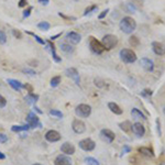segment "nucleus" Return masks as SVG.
<instances>
[{"label": "nucleus", "mask_w": 165, "mask_h": 165, "mask_svg": "<svg viewBox=\"0 0 165 165\" xmlns=\"http://www.w3.org/2000/svg\"><path fill=\"white\" fill-rule=\"evenodd\" d=\"M137 29V22L133 18L131 17H125L121 19L120 21V30L122 31L123 33L131 34L133 31Z\"/></svg>", "instance_id": "nucleus-1"}, {"label": "nucleus", "mask_w": 165, "mask_h": 165, "mask_svg": "<svg viewBox=\"0 0 165 165\" xmlns=\"http://www.w3.org/2000/svg\"><path fill=\"white\" fill-rule=\"evenodd\" d=\"M120 58L127 64H132L137 61V54L130 49H122L120 51Z\"/></svg>", "instance_id": "nucleus-2"}, {"label": "nucleus", "mask_w": 165, "mask_h": 165, "mask_svg": "<svg viewBox=\"0 0 165 165\" xmlns=\"http://www.w3.org/2000/svg\"><path fill=\"white\" fill-rule=\"evenodd\" d=\"M101 43H102L105 50H111L118 44V37L116 35H113V34H106L102 37Z\"/></svg>", "instance_id": "nucleus-3"}, {"label": "nucleus", "mask_w": 165, "mask_h": 165, "mask_svg": "<svg viewBox=\"0 0 165 165\" xmlns=\"http://www.w3.org/2000/svg\"><path fill=\"white\" fill-rule=\"evenodd\" d=\"M75 113L79 118H88L90 116V113H92V107L89 105L80 104L75 108Z\"/></svg>", "instance_id": "nucleus-4"}, {"label": "nucleus", "mask_w": 165, "mask_h": 165, "mask_svg": "<svg viewBox=\"0 0 165 165\" xmlns=\"http://www.w3.org/2000/svg\"><path fill=\"white\" fill-rule=\"evenodd\" d=\"M89 47L95 54H101L105 51V47L100 41H98L94 37H89Z\"/></svg>", "instance_id": "nucleus-5"}, {"label": "nucleus", "mask_w": 165, "mask_h": 165, "mask_svg": "<svg viewBox=\"0 0 165 165\" xmlns=\"http://www.w3.org/2000/svg\"><path fill=\"white\" fill-rule=\"evenodd\" d=\"M78 145H79V147L82 150L86 151V152H90V151L95 150V147H96L95 141H92V139H89V138L82 139V141H79Z\"/></svg>", "instance_id": "nucleus-6"}, {"label": "nucleus", "mask_w": 165, "mask_h": 165, "mask_svg": "<svg viewBox=\"0 0 165 165\" xmlns=\"http://www.w3.org/2000/svg\"><path fill=\"white\" fill-rule=\"evenodd\" d=\"M72 129H73V131L77 134H82L84 133L86 130V125L84 121L79 119H75L73 120V123H72Z\"/></svg>", "instance_id": "nucleus-7"}, {"label": "nucleus", "mask_w": 165, "mask_h": 165, "mask_svg": "<svg viewBox=\"0 0 165 165\" xmlns=\"http://www.w3.org/2000/svg\"><path fill=\"white\" fill-rule=\"evenodd\" d=\"M100 138L104 141L108 142V143H111V142H113V140H115L116 134H115L111 130H109V129H102L100 131Z\"/></svg>", "instance_id": "nucleus-8"}, {"label": "nucleus", "mask_w": 165, "mask_h": 165, "mask_svg": "<svg viewBox=\"0 0 165 165\" xmlns=\"http://www.w3.org/2000/svg\"><path fill=\"white\" fill-rule=\"evenodd\" d=\"M27 122L29 125L30 128H37V125L41 127V123L39 121V118L37 117V115L33 112H30L27 117Z\"/></svg>", "instance_id": "nucleus-9"}, {"label": "nucleus", "mask_w": 165, "mask_h": 165, "mask_svg": "<svg viewBox=\"0 0 165 165\" xmlns=\"http://www.w3.org/2000/svg\"><path fill=\"white\" fill-rule=\"evenodd\" d=\"M45 139L49 142H57L61 140V134L56 130H49L45 133Z\"/></svg>", "instance_id": "nucleus-10"}, {"label": "nucleus", "mask_w": 165, "mask_h": 165, "mask_svg": "<svg viewBox=\"0 0 165 165\" xmlns=\"http://www.w3.org/2000/svg\"><path fill=\"white\" fill-rule=\"evenodd\" d=\"M66 75H67L68 77H70V78H72V79L75 82V84H76V85L79 86L80 78H79V74H78V72H77L76 68H74V67L67 68V70H66Z\"/></svg>", "instance_id": "nucleus-11"}, {"label": "nucleus", "mask_w": 165, "mask_h": 165, "mask_svg": "<svg viewBox=\"0 0 165 165\" xmlns=\"http://www.w3.org/2000/svg\"><path fill=\"white\" fill-rule=\"evenodd\" d=\"M140 65L147 72H153V70H154V63H153V61H151L150 58L142 57L140 60Z\"/></svg>", "instance_id": "nucleus-12"}, {"label": "nucleus", "mask_w": 165, "mask_h": 165, "mask_svg": "<svg viewBox=\"0 0 165 165\" xmlns=\"http://www.w3.org/2000/svg\"><path fill=\"white\" fill-rule=\"evenodd\" d=\"M132 132L137 134L138 137H143L144 133H145V128H144V125H142L141 122H135L132 125Z\"/></svg>", "instance_id": "nucleus-13"}, {"label": "nucleus", "mask_w": 165, "mask_h": 165, "mask_svg": "<svg viewBox=\"0 0 165 165\" xmlns=\"http://www.w3.org/2000/svg\"><path fill=\"white\" fill-rule=\"evenodd\" d=\"M61 151L62 153H64L65 155H73L75 153V147L70 142H65V143L62 144Z\"/></svg>", "instance_id": "nucleus-14"}, {"label": "nucleus", "mask_w": 165, "mask_h": 165, "mask_svg": "<svg viewBox=\"0 0 165 165\" xmlns=\"http://www.w3.org/2000/svg\"><path fill=\"white\" fill-rule=\"evenodd\" d=\"M54 165H72V160L67 155H58L54 160Z\"/></svg>", "instance_id": "nucleus-15"}, {"label": "nucleus", "mask_w": 165, "mask_h": 165, "mask_svg": "<svg viewBox=\"0 0 165 165\" xmlns=\"http://www.w3.org/2000/svg\"><path fill=\"white\" fill-rule=\"evenodd\" d=\"M66 39H67L72 44H78V43L80 42V40H82V37H80V34H78L77 32L72 31V32H68V33L66 34Z\"/></svg>", "instance_id": "nucleus-16"}, {"label": "nucleus", "mask_w": 165, "mask_h": 165, "mask_svg": "<svg viewBox=\"0 0 165 165\" xmlns=\"http://www.w3.org/2000/svg\"><path fill=\"white\" fill-rule=\"evenodd\" d=\"M152 50L156 55H164L165 54V46L160 42H153L152 43Z\"/></svg>", "instance_id": "nucleus-17"}, {"label": "nucleus", "mask_w": 165, "mask_h": 165, "mask_svg": "<svg viewBox=\"0 0 165 165\" xmlns=\"http://www.w3.org/2000/svg\"><path fill=\"white\" fill-rule=\"evenodd\" d=\"M46 44H47V47H46V49L51 51V54H52L53 60H54L55 62H57V63H58V62H61V57H60V56L57 55V53H56V50H55L54 44H53L51 41H47Z\"/></svg>", "instance_id": "nucleus-18"}, {"label": "nucleus", "mask_w": 165, "mask_h": 165, "mask_svg": "<svg viewBox=\"0 0 165 165\" xmlns=\"http://www.w3.org/2000/svg\"><path fill=\"white\" fill-rule=\"evenodd\" d=\"M108 108L110 109L111 112L115 113V115H118V116H119V115H122L123 112L122 109H121L116 102H109V104H108Z\"/></svg>", "instance_id": "nucleus-19"}, {"label": "nucleus", "mask_w": 165, "mask_h": 165, "mask_svg": "<svg viewBox=\"0 0 165 165\" xmlns=\"http://www.w3.org/2000/svg\"><path fill=\"white\" fill-rule=\"evenodd\" d=\"M138 151H139V153H141L142 155L147 156V157H154V153H153V151L151 150L150 147H139Z\"/></svg>", "instance_id": "nucleus-20"}, {"label": "nucleus", "mask_w": 165, "mask_h": 165, "mask_svg": "<svg viewBox=\"0 0 165 165\" xmlns=\"http://www.w3.org/2000/svg\"><path fill=\"white\" fill-rule=\"evenodd\" d=\"M8 82H9V85L12 87L17 92H20L22 88H23V85H22L21 82H19V80H15V79H8Z\"/></svg>", "instance_id": "nucleus-21"}, {"label": "nucleus", "mask_w": 165, "mask_h": 165, "mask_svg": "<svg viewBox=\"0 0 165 165\" xmlns=\"http://www.w3.org/2000/svg\"><path fill=\"white\" fill-rule=\"evenodd\" d=\"M119 127L123 132H129L132 129V123L130 122L129 120H125V121H123V122L119 123Z\"/></svg>", "instance_id": "nucleus-22"}, {"label": "nucleus", "mask_w": 165, "mask_h": 165, "mask_svg": "<svg viewBox=\"0 0 165 165\" xmlns=\"http://www.w3.org/2000/svg\"><path fill=\"white\" fill-rule=\"evenodd\" d=\"M131 115H132V117H133L134 119H143V120L147 119L145 116L141 112V110H139L138 108H133V109L131 110Z\"/></svg>", "instance_id": "nucleus-23"}, {"label": "nucleus", "mask_w": 165, "mask_h": 165, "mask_svg": "<svg viewBox=\"0 0 165 165\" xmlns=\"http://www.w3.org/2000/svg\"><path fill=\"white\" fill-rule=\"evenodd\" d=\"M39 99V96L34 95L33 92H29L27 96H25V100H27L28 104H35Z\"/></svg>", "instance_id": "nucleus-24"}, {"label": "nucleus", "mask_w": 165, "mask_h": 165, "mask_svg": "<svg viewBox=\"0 0 165 165\" xmlns=\"http://www.w3.org/2000/svg\"><path fill=\"white\" fill-rule=\"evenodd\" d=\"M61 50L66 54H70V53L74 52V47L70 44H66V43H62L61 44Z\"/></svg>", "instance_id": "nucleus-25"}, {"label": "nucleus", "mask_w": 165, "mask_h": 165, "mask_svg": "<svg viewBox=\"0 0 165 165\" xmlns=\"http://www.w3.org/2000/svg\"><path fill=\"white\" fill-rule=\"evenodd\" d=\"M29 129H30L29 125H13L12 128H11V130H12L13 132H22V131H28Z\"/></svg>", "instance_id": "nucleus-26"}, {"label": "nucleus", "mask_w": 165, "mask_h": 165, "mask_svg": "<svg viewBox=\"0 0 165 165\" xmlns=\"http://www.w3.org/2000/svg\"><path fill=\"white\" fill-rule=\"evenodd\" d=\"M37 28H39L40 30H42V31H47V30H50V28H51V24H50L49 22L42 21V22H40V23L37 24Z\"/></svg>", "instance_id": "nucleus-27"}, {"label": "nucleus", "mask_w": 165, "mask_h": 165, "mask_svg": "<svg viewBox=\"0 0 165 165\" xmlns=\"http://www.w3.org/2000/svg\"><path fill=\"white\" fill-rule=\"evenodd\" d=\"M50 115L53 117H56L57 119H61V118H63V112L62 111H60V110H56V109H52L50 110Z\"/></svg>", "instance_id": "nucleus-28"}, {"label": "nucleus", "mask_w": 165, "mask_h": 165, "mask_svg": "<svg viewBox=\"0 0 165 165\" xmlns=\"http://www.w3.org/2000/svg\"><path fill=\"white\" fill-rule=\"evenodd\" d=\"M129 43H130V44H131V45L133 46V47H137V46L139 45V44H140V40H139V39H138L137 37L132 35V37H130V39H129Z\"/></svg>", "instance_id": "nucleus-29"}, {"label": "nucleus", "mask_w": 165, "mask_h": 165, "mask_svg": "<svg viewBox=\"0 0 165 165\" xmlns=\"http://www.w3.org/2000/svg\"><path fill=\"white\" fill-rule=\"evenodd\" d=\"M85 162L87 165H99V162H98L97 160L95 159V157H86L85 159Z\"/></svg>", "instance_id": "nucleus-30"}, {"label": "nucleus", "mask_w": 165, "mask_h": 165, "mask_svg": "<svg viewBox=\"0 0 165 165\" xmlns=\"http://www.w3.org/2000/svg\"><path fill=\"white\" fill-rule=\"evenodd\" d=\"M61 82V76H55L51 79V86L52 87H57Z\"/></svg>", "instance_id": "nucleus-31"}, {"label": "nucleus", "mask_w": 165, "mask_h": 165, "mask_svg": "<svg viewBox=\"0 0 165 165\" xmlns=\"http://www.w3.org/2000/svg\"><path fill=\"white\" fill-rule=\"evenodd\" d=\"M28 34H30V35H32V37H34V39H35V40L37 41V43H40V44H42V45H44V44H45V41L44 40H42V39H41L40 37H39V35H37V34H34V33H32V32H27Z\"/></svg>", "instance_id": "nucleus-32"}, {"label": "nucleus", "mask_w": 165, "mask_h": 165, "mask_svg": "<svg viewBox=\"0 0 165 165\" xmlns=\"http://www.w3.org/2000/svg\"><path fill=\"white\" fill-rule=\"evenodd\" d=\"M7 42V35L3 31L0 30V44H5Z\"/></svg>", "instance_id": "nucleus-33"}, {"label": "nucleus", "mask_w": 165, "mask_h": 165, "mask_svg": "<svg viewBox=\"0 0 165 165\" xmlns=\"http://www.w3.org/2000/svg\"><path fill=\"white\" fill-rule=\"evenodd\" d=\"M22 73H24V74H28V75H31V76H34L35 75V70H31V68H23L22 70Z\"/></svg>", "instance_id": "nucleus-34"}, {"label": "nucleus", "mask_w": 165, "mask_h": 165, "mask_svg": "<svg viewBox=\"0 0 165 165\" xmlns=\"http://www.w3.org/2000/svg\"><path fill=\"white\" fill-rule=\"evenodd\" d=\"M96 9H97V6H96V5L88 7V8H87V9L85 10V12H84V15H87L88 13H90L92 11H94V10H96Z\"/></svg>", "instance_id": "nucleus-35"}, {"label": "nucleus", "mask_w": 165, "mask_h": 165, "mask_svg": "<svg viewBox=\"0 0 165 165\" xmlns=\"http://www.w3.org/2000/svg\"><path fill=\"white\" fill-rule=\"evenodd\" d=\"M7 105V100H6V98L3 97V96L0 95V108H3L5 106Z\"/></svg>", "instance_id": "nucleus-36"}, {"label": "nucleus", "mask_w": 165, "mask_h": 165, "mask_svg": "<svg viewBox=\"0 0 165 165\" xmlns=\"http://www.w3.org/2000/svg\"><path fill=\"white\" fill-rule=\"evenodd\" d=\"M7 141H8V137L3 133H0V143H6Z\"/></svg>", "instance_id": "nucleus-37"}, {"label": "nucleus", "mask_w": 165, "mask_h": 165, "mask_svg": "<svg viewBox=\"0 0 165 165\" xmlns=\"http://www.w3.org/2000/svg\"><path fill=\"white\" fill-rule=\"evenodd\" d=\"M31 11H32V7H29L27 10H24V11H23V18H28V17L30 15Z\"/></svg>", "instance_id": "nucleus-38"}, {"label": "nucleus", "mask_w": 165, "mask_h": 165, "mask_svg": "<svg viewBox=\"0 0 165 165\" xmlns=\"http://www.w3.org/2000/svg\"><path fill=\"white\" fill-rule=\"evenodd\" d=\"M12 33H13V35H15L17 39H21L22 37V33L20 32V31H18V30H12Z\"/></svg>", "instance_id": "nucleus-39"}, {"label": "nucleus", "mask_w": 165, "mask_h": 165, "mask_svg": "<svg viewBox=\"0 0 165 165\" xmlns=\"http://www.w3.org/2000/svg\"><path fill=\"white\" fill-rule=\"evenodd\" d=\"M108 12H109V9L104 10V11H102V12H101L100 15H99V17H98V18H99V19H104L105 17H106V15H108Z\"/></svg>", "instance_id": "nucleus-40"}, {"label": "nucleus", "mask_w": 165, "mask_h": 165, "mask_svg": "<svg viewBox=\"0 0 165 165\" xmlns=\"http://www.w3.org/2000/svg\"><path fill=\"white\" fill-rule=\"evenodd\" d=\"M27 5H28L27 0H20V1H19V7H20V8H23V7H25Z\"/></svg>", "instance_id": "nucleus-41"}, {"label": "nucleus", "mask_w": 165, "mask_h": 165, "mask_svg": "<svg viewBox=\"0 0 165 165\" xmlns=\"http://www.w3.org/2000/svg\"><path fill=\"white\" fill-rule=\"evenodd\" d=\"M101 82H102V80H100V79H95L96 86H98V87H105V84H101Z\"/></svg>", "instance_id": "nucleus-42"}, {"label": "nucleus", "mask_w": 165, "mask_h": 165, "mask_svg": "<svg viewBox=\"0 0 165 165\" xmlns=\"http://www.w3.org/2000/svg\"><path fill=\"white\" fill-rule=\"evenodd\" d=\"M156 125H157V132H159V135L162 134L161 132V125H160V119H156Z\"/></svg>", "instance_id": "nucleus-43"}, {"label": "nucleus", "mask_w": 165, "mask_h": 165, "mask_svg": "<svg viewBox=\"0 0 165 165\" xmlns=\"http://www.w3.org/2000/svg\"><path fill=\"white\" fill-rule=\"evenodd\" d=\"M23 87H24L25 89H28V90H29V92H33V87H32L31 85H29V84H25V85L23 86Z\"/></svg>", "instance_id": "nucleus-44"}, {"label": "nucleus", "mask_w": 165, "mask_h": 165, "mask_svg": "<svg viewBox=\"0 0 165 165\" xmlns=\"http://www.w3.org/2000/svg\"><path fill=\"white\" fill-rule=\"evenodd\" d=\"M142 95H143V96H151V95H152V92L149 90V89H145V90L142 92Z\"/></svg>", "instance_id": "nucleus-45"}, {"label": "nucleus", "mask_w": 165, "mask_h": 165, "mask_svg": "<svg viewBox=\"0 0 165 165\" xmlns=\"http://www.w3.org/2000/svg\"><path fill=\"white\" fill-rule=\"evenodd\" d=\"M131 151V149L129 147H125V149H123V151H122V154H125V152H130Z\"/></svg>", "instance_id": "nucleus-46"}, {"label": "nucleus", "mask_w": 165, "mask_h": 165, "mask_svg": "<svg viewBox=\"0 0 165 165\" xmlns=\"http://www.w3.org/2000/svg\"><path fill=\"white\" fill-rule=\"evenodd\" d=\"M39 1H40L42 5H47V3L50 2V0H39Z\"/></svg>", "instance_id": "nucleus-47"}, {"label": "nucleus", "mask_w": 165, "mask_h": 165, "mask_svg": "<svg viewBox=\"0 0 165 165\" xmlns=\"http://www.w3.org/2000/svg\"><path fill=\"white\" fill-rule=\"evenodd\" d=\"M62 35V33H58V34H56V35H54V37H51V40H55V39H57L58 37H61Z\"/></svg>", "instance_id": "nucleus-48"}, {"label": "nucleus", "mask_w": 165, "mask_h": 165, "mask_svg": "<svg viewBox=\"0 0 165 165\" xmlns=\"http://www.w3.org/2000/svg\"><path fill=\"white\" fill-rule=\"evenodd\" d=\"M5 159H6V155L2 152H0V160H5Z\"/></svg>", "instance_id": "nucleus-49"}, {"label": "nucleus", "mask_w": 165, "mask_h": 165, "mask_svg": "<svg viewBox=\"0 0 165 165\" xmlns=\"http://www.w3.org/2000/svg\"><path fill=\"white\" fill-rule=\"evenodd\" d=\"M35 109H37V112H39V113H42V111H41V110L39 109V108H37V107H35Z\"/></svg>", "instance_id": "nucleus-50"}, {"label": "nucleus", "mask_w": 165, "mask_h": 165, "mask_svg": "<svg viewBox=\"0 0 165 165\" xmlns=\"http://www.w3.org/2000/svg\"><path fill=\"white\" fill-rule=\"evenodd\" d=\"M160 165H165V161H163V162L160 163Z\"/></svg>", "instance_id": "nucleus-51"}, {"label": "nucleus", "mask_w": 165, "mask_h": 165, "mask_svg": "<svg viewBox=\"0 0 165 165\" xmlns=\"http://www.w3.org/2000/svg\"><path fill=\"white\" fill-rule=\"evenodd\" d=\"M163 113L165 115V107H164V109H163Z\"/></svg>", "instance_id": "nucleus-52"}, {"label": "nucleus", "mask_w": 165, "mask_h": 165, "mask_svg": "<svg viewBox=\"0 0 165 165\" xmlns=\"http://www.w3.org/2000/svg\"><path fill=\"white\" fill-rule=\"evenodd\" d=\"M33 165H42V164H39V163H37V164H33Z\"/></svg>", "instance_id": "nucleus-53"}]
</instances>
